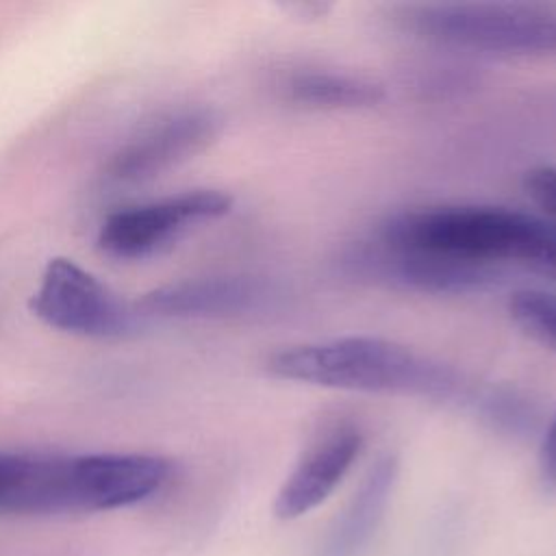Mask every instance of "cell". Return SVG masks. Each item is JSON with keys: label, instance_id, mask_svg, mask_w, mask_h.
<instances>
[{"label": "cell", "instance_id": "7", "mask_svg": "<svg viewBox=\"0 0 556 556\" xmlns=\"http://www.w3.org/2000/svg\"><path fill=\"white\" fill-rule=\"evenodd\" d=\"M365 445V434L354 419L326 421L306 443L274 500V515L282 521L308 515L324 504L343 482Z\"/></svg>", "mask_w": 556, "mask_h": 556}, {"label": "cell", "instance_id": "14", "mask_svg": "<svg viewBox=\"0 0 556 556\" xmlns=\"http://www.w3.org/2000/svg\"><path fill=\"white\" fill-rule=\"evenodd\" d=\"M539 469L541 478L547 486L556 489V413L543 434L541 450H539Z\"/></svg>", "mask_w": 556, "mask_h": 556}, {"label": "cell", "instance_id": "8", "mask_svg": "<svg viewBox=\"0 0 556 556\" xmlns=\"http://www.w3.org/2000/svg\"><path fill=\"white\" fill-rule=\"evenodd\" d=\"M217 132L219 119L206 109L172 113L119 146L106 163V176L122 185L150 180L202 152Z\"/></svg>", "mask_w": 556, "mask_h": 556}, {"label": "cell", "instance_id": "12", "mask_svg": "<svg viewBox=\"0 0 556 556\" xmlns=\"http://www.w3.org/2000/svg\"><path fill=\"white\" fill-rule=\"evenodd\" d=\"M508 315L521 332L556 352V293L519 289L508 298Z\"/></svg>", "mask_w": 556, "mask_h": 556}, {"label": "cell", "instance_id": "11", "mask_svg": "<svg viewBox=\"0 0 556 556\" xmlns=\"http://www.w3.org/2000/svg\"><path fill=\"white\" fill-rule=\"evenodd\" d=\"M282 91L287 100L306 109H371L387 98V89L365 76L330 72V70H302L285 78Z\"/></svg>", "mask_w": 556, "mask_h": 556}, {"label": "cell", "instance_id": "4", "mask_svg": "<svg viewBox=\"0 0 556 556\" xmlns=\"http://www.w3.org/2000/svg\"><path fill=\"white\" fill-rule=\"evenodd\" d=\"M419 37L473 52L556 56V7L536 2H443L404 11Z\"/></svg>", "mask_w": 556, "mask_h": 556}, {"label": "cell", "instance_id": "10", "mask_svg": "<svg viewBox=\"0 0 556 556\" xmlns=\"http://www.w3.org/2000/svg\"><path fill=\"white\" fill-rule=\"evenodd\" d=\"M395 478L397 460L393 456L378 458L328 530L317 556H363L384 517Z\"/></svg>", "mask_w": 556, "mask_h": 556}, {"label": "cell", "instance_id": "13", "mask_svg": "<svg viewBox=\"0 0 556 556\" xmlns=\"http://www.w3.org/2000/svg\"><path fill=\"white\" fill-rule=\"evenodd\" d=\"M526 195L556 224V165H534L523 174Z\"/></svg>", "mask_w": 556, "mask_h": 556}, {"label": "cell", "instance_id": "1", "mask_svg": "<svg viewBox=\"0 0 556 556\" xmlns=\"http://www.w3.org/2000/svg\"><path fill=\"white\" fill-rule=\"evenodd\" d=\"M378 252L452 267L480 289L502 269H530L556 280V228L497 204H426L400 211L380 226Z\"/></svg>", "mask_w": 556, "mask_h": 556}, {"label": "cell", "instance_id": "6", "mask_svg": "<svg viewBox=\"0 0 556 556\" xmlns=\"http://www.w3.org/2000/svg\"><path fill=\"white\" fill-rule=\"evenodd\" d=\"M230 208L232 198L219 189H189L126 206L104 217L98 230V248L113 258H143L178 239L193 224L219 219Z\"/></svg>", "mask_w": 556, "mask_h": 556}, {"label": "cell", "instance_id": "2", "mask_svg": "<svg viewBox=\"0 0 556 556\" xmlns=\"http://www.w3.org/2000/svg\"><path fill=\"white\" fill-rule=\"evenodd\" d=\"M172 465L154 454H59L0 450V513H102L150 500Z\"/></svg>", "mask_w": 556, "mask_h": 556}, {"label": "cell", "instance_id": "3", "mask_svg": "<svg viewBox=\"0 0 556 556\" xmlns=\"http://www.w3.org/2000/svg\"><path fill=\"white\" fill-rule=\"evenodd\" d=\"M265 367L280 380L356 393L452 397L465 387L450 365L374 334L285 345L267 356Z\"/></svg>", "mask_w": 556, "mask_h": 556}, {"label": "cell", "instance_id": "9", "mask_svg": "<svg viewBox=\"0 0 556 556\" xmlns=\"http://www.w3.org/2000/svg\"><path fill=\"white\" fill-rule=\"evenodd\" d=\"M271 287L254 276H206L161 285L135 304L141 317L222 319L265 306Z\"/></svg>", "mask_w": 556, "mask_h": 556}, {"label": "cell", "instance_id": "5", "mask_svg": "<svg viewBox=\"0 0 556 556\" xmlns=\"http://www.w3.org/2000/svg\"><path fill=\"white\" fill-rule=\"evenodd\" d=\"M30 308L43 324L91 339L128 337L143 319L137 306L119 300L72 258H52L46 265Z\"/></svg>", "mask_w": 556, "mask_h": 556}]
</instances>
